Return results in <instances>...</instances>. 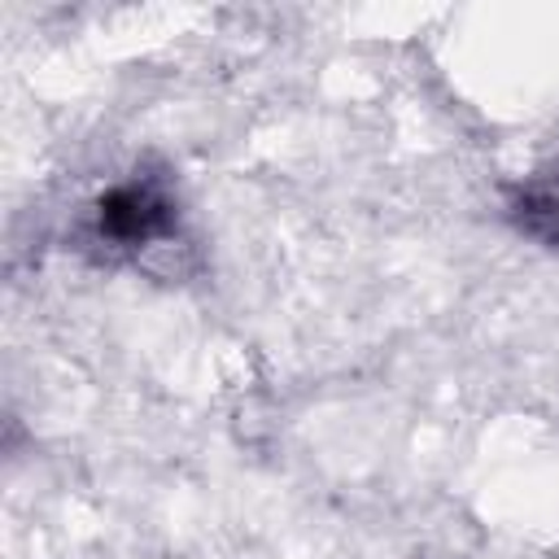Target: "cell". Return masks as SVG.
I'll use <instances>...</instances> for the list:
<instances>
[{"instance_id": "1", "label": "cell", "mask_w": 559, "mask_h": 559, "mask_svg": "<svg viewBox=\"0 0 559 559\" xmlns=\"http://www.w3.org/2000/svg\"><path fill=\"white\" fill-rule=\"evenodd\" d=\"M183 236V201L166 166H135L96 192L74 223V249L96 266H131Z\"/></svg>"}, {"instance_id": "2", "label": "cell", "mask_w": 559, "mask_h": 559, "mask_svg": "<svg viewBox=\"0 0 559 559\" xmlns=\"http://www.w3.org/2000/svg\"><path fill=\"white\" fill-rule=\"evenodd\" d=\"M507 223L533 245L559 253V157L507 188Z\"/></svg>"}]
</instances>
